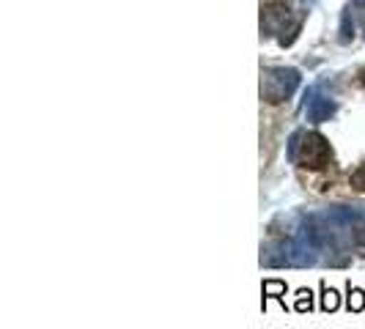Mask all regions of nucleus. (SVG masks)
<instances>
[{
	"instance_id": "1",
	"label": "nucleus",
	"mask_w": 365,
	"mask_h": 329,
	"mask_svg": "<svg viewBox=\"0 0 365 329\" xmlns=\"http://www.w3.org/2000/svg\"><path fill=\"white\" fill-rule=\"evenodd\" d=\"M289 160L299 167H311V170H322L332 162V148H329L327 137L319 132H308L299 129L294 132L289 140Z\"/></svg>"
},
{
	"instance_id": "2",
	"label": "nucleus",
	"mask_w": 365,
	"mask_h": 329,
	"mask_svg": "<svg viewBox=\"0 0 365 329\" xmlns=\"http://www.w3.org/2000/svg\"><path fill=\"white\" fill-rule=\"evenodd\" d=\"M261 31L264 36H274V33H283L280 44L283 47H292L297 33H299V22L292 17V9L286 3H269L264 6L261 11Z\"/></svg>"
},
{
	"instance_id": "3",
	"label": "nucleus",
	"mask_w": 365,
	"mask_h": 329,
	"mask_svg": "<svg viewBox=\"0 0 365 329\" xmlns=\"http://www.w3.org/2000/svg\"><path fill=\"white\" fill-rule=\"evenodd\" d=\"M299 88V72L297 69H286V66H277V69H267L261 74V99L267 102H286L292 99V93Z\"/></svg>"
},
{
	"instance_id": "4",
	"label": "nucleus",
	"mask_w": 365,
	"mask_h": 329,
	"mask_svg": "<svg viewBox=\"0 0 365 329\" xmlns=\"http://www.w3.org/2000/svg\"><path fill=\"white\" fill-rule=\"evenodd\" d=\"M305 99H308V102H305V115H308V121H313V124L329 121V118L335 115V110H338V105H335L329 96H319L316 88H313Z\"/></svg>"
},
{
	"instance_id": "5",
	"label": "nucleus",
	"mask_w": 365,
	"mask_h": 329,
	"mask_svg": "<svg viewBox=\"0 0 365 329\" xmlns=\"http://www.w3.org/2000/svg\"><path fill=\"white\" fill-rule=\"evenodd\" d=\"M346 308H349L351 313H360V310L365 308V291H363V288H351V283H349Z\"/></svg>"
},
{
	"instance_id": "6",
	"label": "nucleus",
	"mask_w": 365,
	"mask_h": 329,
	"mask_svg": "<svg viewBox=\"0 0 365 329\" xmlns=\"http://www.w3.org/2000/svg\"><path fill=\"white\" fill-rule=\"evenodd\" d=\"M338 305H341V299H338V291L335 288H327V286H322V308L327 313L338 310Z\"/></svg>"
},
{
	"instance_id": "7",
	"label": "nucleus",
	"mask_w": 365,
	"mask_h": 329,
	"mask_svg": "<svg viewBox=\"0 0 365 329\" xmlns=\"http://www.w3.org/2000/svg\"><path fill=\"white\" fill-rule=\"evenodd\" d=\"M354 38V22H351V14H344V19H341V41L344 44H349Z\"/></svg>"
},
{
	"instance_id": "8",
	"label": "nucleus",
	"mask_w": 365,
	"mask_h": 329,
	"mask_svg": "<svg viewBox=\"0 0 365 329\" xmlns=\"http://www.w3.org/2000/svg\"><path fill=\"white\" fill-rule=\"evenodd\" d=\"M311 296H313L311 291H305V288H302V291L297 293V305H294V308H297V310H299V313L313 310V299H311Z\"/></svg>"
},
{
	"instance_id": "9",
	"label": "nucleus",
	"mask_w": 365,
	"mask_h": 329,
	"mask_svg": "<svg viewBox=\"0 0 365 329\" xmlns=\"http://www.w3.org/2000/svg\"><path fill=\"white\" fill-rule=\"evenodd\" d=\"M280 293H286V283H280V280H267L264 283V296H277L280 299Z\"/></svg>"
},
{
	"instance_id": "10",
	"label": "nucleus",
	"mask_w": 365,
	"mask_h": 329,
	"mask_svg": "<svg viewBox=\"0 0 365 329\" xmlns=\"http://www.w3.org/2000/svg\"><path fill=\"white\" fill-rule=\"evenodd\" d=\"M351 187L360 189V192H365V164H360V167L351 173Z\"/></svg>"
},
{
	"instance_id": "11",
	"label": "nucleus",
	"mask_w": 365,
	"mask_h": 329,
	"mask_svg": "<svg viewBox=\"0 0 365 329\" xmlns=\"http://www.w3.org/2000/svg\"><path fill=\"white\" fill-rule=\"evenodd\" d=\"M297 3H299V6H311L313 0H297Z\"/></svg>"
},
{
	"instance_id": "12",
	"label": "nucleus",
	"mask_w": 365,
	"mask_h": 329,
	"mask_svg": "<svg viewBox=\"0 0 365 329\" xmlns=\"http://www.w3.org/2000/svg\"><path fill=\"white\" fill-rule=\"evenodd\" d=\"M354 3H357V6H365V0H354Z\"/></svg>"
},
{
	"instance_id": "13",
	"label": "nucleus",
	"mask_w": 365,
	"mask_h": 329,
	"mask_svg": "<svg viewBox=\"0 0 365 329\" xmlns=\"http://www.w3.org/2000/svg\"><path fill=\"white\" fill-rule=\"evenodd\" d=\"M360 77H363V83H365V69H363V72H360Z\"/></svg>"
}]
</instances>
